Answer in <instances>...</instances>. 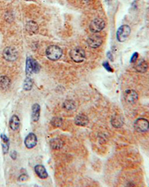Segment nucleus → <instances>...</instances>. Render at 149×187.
<instances>
[{
  "label": "nucleus",
  "mask_w": 149,
  "mask_h": 187,
  "mask_svg": "<svg viewBox=\"0 0 149 187\" xmlns=\"http://www.w3.org/2000/svg\"><path fill=\"white\" fill-rule=\"evenodd\" d=\"M63 54L62 49L57 46H49L45 51V55L50 61H55L59 60Z\"/></svg>",
  "instance_id": "1"
},
{
  "label": "nucleus",
  "mask_w": 149,
  "mask_h": 187,
  "mask_svg": "<svg viewBox=\"0 0 149 187\" xmlns=\"http://www.w3.org/2000/svg\"><path fill=\"white\" fill-rule=\"evenodd\" d=\"M69 56L75 63H81L84 61L86 54L83 49L80 47H75L70 51Z\"/></svg>",
  "instance_id": "2"
},
{
  "label": "nucleus",
  "mask_w": 149,
  "mask_h": 187,
  "mask_svg": "<svg viewBox=\"0 0 149 187\" xmlns=\"http://www.w3.org/2000/svg\"><path fill=\"white\" fill-rule=\"evenodd\" d=\"M130 34H131V28L127 25H123V26H120L117 30L116 38L118 41L122 43L128 38Z\"/></svg>",
  "instance_id": "3"
},
{
  "label": "nucleus",
  "mask_w": 149,
  "mask_h": 187,
  "mask_svg": "<svg viewBox=\"0 0 149 187\" xmlns=\"http://www.w3.org/2000/svg\"><path fill=\"white\" fill-rule=\"evenodd\" d=\"M134 128L139 133H145L149 129V121L144 118H139L135 121Z\"/></svg>",
  "instance_id": "4"
},
{
  "label": "nucleus",
  "mask_w": 149,
  "mask_h": 187,
  "mask_svg": "<svg viewBox=\"0 0 149 187\" xmlns=\"http://www.w3.org/2000/svg\"><path fill=\"white\" fill-rule=\"evenodd\" d=\"M105 27V22L104 19L96 18L93 19L91 22L90 25H89V29L93 33H98L100 32L101 30H103Z\"/></svg>",
  "instance_id": "5"
},
{
  "label": "nucleus",
  "mask_w": 149,
  "mask_h": 187,
  "mask_svg": "<svg viewBox=\"0 0 149 187\" xmlns=\"http://www.w3.org/2000/svg\"><path fill=\"white\" fill-rule=\"evenodd\" d=\"M3 58L7 61H14L18 58V52L13 47H6L3 51Z\"/></svg>",
  "instance_id": "6"
},
{
  "label": "nucleus",
  "mask_w": 149,
  "mask_h": 187,
  "mask_svg": "<svg viewBox=\"0 0 149 187\" xmlns=\"http://www.w3.org/2000/svg\"><path fill=\"white\" fill-rule=\"evenodd\" d=\"M138 94L134 90H127L124 93V98L127 103L134 104L138 100Z\"/></svg>",
  "instance_id": "7"
},
{
  "label": "nucleus",
  "mask_w": 149,
  "mask_h": 187,
  "mask_svg": "<svg viewBox=\"0 0 149 187\" xmlns=\"http://www.w3.org/2000/svg\"><path fill=\"white\" fill-rule=\"evenodd\" d=\"M87 44L89 47L93 49L99 48L100 46L102 44V38L99 35H92L87 39Z\"/></svg>",
  "instance_id": "8"
},
{
  "label": "nucleus",
  "mask_w": 149,
  "mask_h": 187,
  "mask_svg": "<svg viewBox=\"0 0 149 187\" xmlns=\"http://www.w3.org/2000/svg\"><path fill=\"white\" fill-rule=\"evenodd\" d=\"M25 145L27 149H33L37 143V139L34 133H30L25 139Z\"/></svg>",
  "instance_id": "9"
},
{
  "label": "nucleus",
  "mask_w": 149,
  "mask_h": 187,
  "mask_svg": "<svg viewBox=\"0 0 149 187\" xmlns=\"http://www.w3.org/2000/svg\"><path fill=\"white\" fill-rule=\"evenodd\" d=\"M34 172L41 179H45L48 177V173L47 171L45 170V168L43 165H37L34 167Z\"/></svg>",
  "instance_id": "10"
},
{
  "label": "nucleus",
  "mask_w": 149,
  "mask_h": 187,
  "mask_svg": "<svg viewBox=\"0 0 149 187\" xmlns=\"http://www.w3.org/2000/svg\"><path fill=\"white\" fill-rule=\"evenodd\" d=\"M75 122L77 125L79 126H86L89 122L88 117L85 116L84 114H78V116L75 117Z\"/></svg>",
  "instance_id": "11"
},
{
  "label": "nucleus",
  "mask_w": 149,
  "mask_h": 187,
  "mask_svg": "<svg viewBox=\"0 0 149 187\" xmlns=\"http://www.w3.org/2000/svg\"><path fill=\"white\" fill-rule=\"evenodd\" d=\"M20 125V119L17 115L12 116V117L10 118V122H9V126L11 128V130H17L19 129Z\"/></svg>",
  "instance_id": "12"
},
{
  "label": "nucleus",
  "mask_w": 149,
  "mask_h": 187,
  "mask_svg": "<svg viewBox=\"0 0 149 187\" xmlns=\"http://www.w3.org/2000/svg\"><path fill=\"white\" fill-rule=\"evenodd\" d=\"M40 107L38 104H34L32 106V113H31V118L34 121H37L40 119Z\"/></svg>",
  "instance_id": "13"
},
{
  "label": "nucleus",
  "mask_w": 149,
  "mask_h": 187,
  "mask_svg": "<svg viewBox=\"0 0 149 187\" xmlns=\"http://www.w3.org/2000/svg\"><path fill=\"white\" fill-rule=\"evenodd\" d=\"M26 30L30 34H35L38 31V26L34 21H29L26 24Z\"/></svg>",
  "instance_id": "14"
},
{
  "label": "nucleus",
  "mask_w": 149,
  "mask_h": 187,
  "mask_svg": "<svg viewBox=\"0 0 149 187\" xmlns=\"http://www.w3.org/2000/svg\"><path fill=\"white\" fill-rule=\"evenodd\" d=\"M148 63H147L146 61H140L135 66V69L138 72H140V73H144L148 70Z\"/></svg>",
  "instance_id": "15"
},
{
  "label": "nucleus",
  "mask_w": 149,
  "mask_h": 187,
  "mask_svg": "<svg viewBox=\"0 0 149 187\" xmlns=\"http://www.w3.org/2000/svg\"><path fill=\"white\" fill-rule=\"evenodd\" d=\"M64 142L61 139L55 138L50 141V145L53 149H61L64 146Z\"/></svg>",
  "instance_id": "16"
},
{
  "label": "nucleus",
  "mask_w": 149,
  "mask_h": 187,
  "mask_svg": "<svg viewBox=\"0 0 149 187\" xmlns=\"http://www.w3.org/2000/svg\"><path fill=\"white\" fill-rule=\"evenodd\" d=\"M10 80L9 78L2 75L0 76V90H5L10 86Z\"/></svg>",
  "instance_id": "17"
},
{
  "label": "nucleus",
  "mask_w": 149,
  "mask_h": 187,
  "mask_svg": "<svg viewBox=\"0 0 149 187\" xmlns=\"http://www.w3.org/2000/svg\"><path fill=\"white\" fill-rule=\"evenodd\" d=\"M111 124L114 128H120L124 124L123 119L120 116H115L111 120Z\"/></svg>",
  "instance_id": "18"
},
{
  "label": "nucleus",
  "mask_w": 149,
  "mask_h": 187,
  "mask_svg": "<svg viewBox=\"0 0 149 187\" xmlns=\"http://www.w3.org/2000/svg\"><path fill=\"white\" fill-rule=\"evenodd\" d=\"M1 139L2 141V149H3V153H7L8 152V150H9V139L8 137H6L5 134L1 135Z\"/></svg>",
  "instance_id": "19"
},
{
  "label": "nucleus",
  "mask_w": 149,
  "mask_h": 187,
  "mask_svg": "<svg viewBox=\"0 0 149 187\" xmlns=\"http://www.w3.org/2000/svg\"><path fill=\"white\" fill-rule=\"evenodd\" d=\"M63 107L66 110H73L76 109V103L73 100H66L64 102Z\"/></svg>",
  "instance_id": "20"
},
{
  "label": "nucleus",
  "mask_w": 149,
  "mask_h": 187,
  "mask_svg": "<svg viewBox=\"0 0 149 187\" xmlns=\"http://www.w3.org/2000/svg\"><path fill=\"white\" fill-rule=\"evenodd\" d=\"M33 84H34V83H33L32 79H31V78L28 77L25 80V82H24V84H23L24 90L25 91L31 90L33 87Z\"/></svg>",
  "instance_id": "21"
},
{
  "label": "nucleus",
  "mask_w": 149,
  "mask_h": 187,
  "mask_svg": "<svg viewBox=\"0 0 149 187\" xmlns=\"http://www.w3.org/2000/svg\"><path fill=\"white\" fill-rule=\"evenodd\" d=\"M25 72L27 76L31 75L33 73V69H32V63H31V58H27L26 60V68H25Z\"/></svg>",
  "instance_id": "22"
},
{
  "label": "nucleus",
  "mask_w": 149,
  "mask_h": 187,
  "mask_svg": "<svg viewBox=\"0 0 149 187\" xmlns=\"http://www.w3.org/2000/svg\"><path fill=\"white\" fill-rule=\"evenodd\" d=\"M31 63H32V69H33V72L34 73H38L40 70V64L37 63V61L36 60L32 59L31 58Z\"/></svg>",
  "instance_id": "23"
},
{
  "label": "nucleus",
  "mask_w": 149,
  "mask_h": 187,
  "mask_svg": "<svg viewBox=\"0 0 149 187\" xmlns=\"http://www.w3.org/2000/svg\"><path fill=\"white\" fill-rule=\"evenodd\" d=\"M52 124L55 127H60L63 124V119L59 117H55L52 120Z\"/></svg>",
  "instance_id": "24"
},
{
  "label": "nucleus",
  "mask_w": 149,
  "mask_h": 187,
  "mask_svg": "<svg viewBox=\"0 0 149 187\" xmlns=\"http://www.w3.org/2000/svg\"><path fill=\"white\" fill-rule=\"evenodd\" d=\"M103 66H104V69H105V70H106L108 72H113V69H112V68H111V66H110L109 63H108V61H105V62L103 63Z\"/></svg>",
  "instance_id": "25"
},
{
  "label": "nucleus",
  "mask_w": 149,
  "mask_h": 187,
  "mask_svg": "<svg viewBox=\"0 0 149 187\" xmlns=\"http://www.w3.org/2000/svg\"><path fill=\"white\" fill-rule=\"evenodd\" d=\"M138 56H139V54L137 52H135L133 54L132 57L131 58V63H135L136 61H137Z\"/></svg>",
  "instance_id": "26"
},
{
  "label": "nucleus",
  "mask_w": 149,
  "mask_h": 187,
  "mask_svg": "<svg viewBox=\"0 0 149 187\" xmlns=\"http://www.w3.org/2000/svg\"><path fill=\"white\" fill-rule=\"evenodd\" d=\"M28 178H29V177H28L26 174H21L20 177H19V181H20V182H23V181H27Z\"/></svg>",
  "instance_id": "27"
},
{
  "label": "nucleus",
  "mask_w": 149,
  "mask_h": 187,
  "mask_svg": "<svg viewBox=\"0 0 149 187\" xmlns=\"http://www.w3.org/2000/svg\"><path fill=\"white\" fill-rule=\"evenodd\" d=\"M10 157H11V158L13 159V160H16V158H17V152H16L15 151H13L11 153H10Z\"/></svg>",
  "instance_id": "28"
},
{
  "label": "nucleus",
  "mask_w": 149,
  "mask_h": 187,
  "mask_svg": "<svg viewBox=\"0 0 149 187\" xmlns=\"http://www.w3.org/2000/svg\"><path fill=\"white\" fill-rule=\"evenodd\" d=\"M108 58H109L110 60H111V61H113V56H112V54H110V52H108Z\"/></svg>",
  "instance_id": "29"
},
{
  "label": "nucleus",
  "mask_w": 149,
  "mask_h": 187,
  "mask_svg": "<svg viewBox=\"0 0 149 187\" xmlns=\"http://www.w3.org/2000/svg\"><path fill=\"white\" fill-rule=\"evenodd\" d=\"M81 1L83 2L84 3H85V4H89V3H90L92 0H81Z\"/></svg>",
  "instance_id": "30"
}]
</instances>
